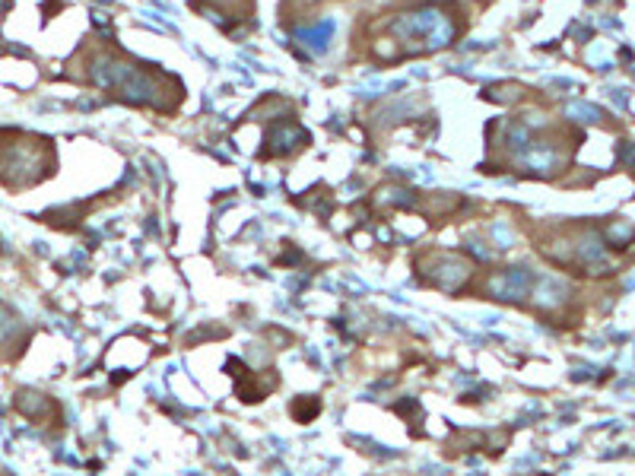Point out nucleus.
<instances>
[{
  "mask_svg": "<svg viewBox=\"0 0 635 476\" xmlns=\"http://www.w3.org/2000/svg\"><path fill=\"white\" fill-rule=\"evenodd\" d=\"M619 156H623V162H629V169L635 172V143H623V147H619Z\"/></svg>",
  "mask_w": 635,
  "mask_h": 476,
  "instance_id": "1",
  "label": "nucleus"
}]
</instances>
